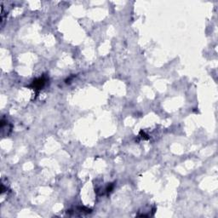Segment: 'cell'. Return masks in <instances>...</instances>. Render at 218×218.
I'll list each match as a JSON object with an SVG mask.
<instances>
[{
  "label": "cell",
  "mask_w": 218,
  "mask_h": 218,
  "mask_svg": "<svg viewBox=\"0 0 218 218\" xmlns=\"http://www.w3.org/2000/svg\"><path fill=\"white\" fill-rule=\"evenodd\" d=\"M45 82H46V79L44 78H40V79H38L35 81H33L32 87H33V90H40L44 87Z\"/></svg>",
  "instance_id": "obj_1"
}]
</instances>
